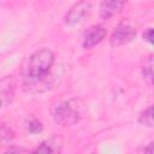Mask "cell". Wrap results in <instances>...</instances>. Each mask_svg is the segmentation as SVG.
<instances>
[{
  "label": "cell",
  "mask_w": 154,
  "mask_h": 154,
  "mask_svg": "<svg viewBox=\"0 0 154 154\" xmlns=\"http://www.w3.org/2000/svg\"><path fill=\"white\" fill-rule=\"evenodd\" d=\"M54 54L48 48H41L30 54L22 66L23 88L28 93H43L53 87L54 77L51 70Z\"/></svg>",
  "instance_id": "cell-1"
},
{
  "label": "cell",
  "mask_w": 154,
  "mask_h": 154,
  "mask_svg": "<svg viewBox=\"0 0 154 154\" xmlns=\"http://www.w3.org/2000/svg\"><path fill=\"white\" fill-rule=\"evenodd\" d=\"M52 116L54 122L63 126L73 125L81 118L79 108L77 105H75L73 100H65L57 102L52 108Z\"/></svg>",
  "instance_id": "cell-2"
},
{
  "label": "cell",
  "mask_w": 154,
  "mask_h": 154,
  "mask_svg": "<svg viewBox=\"0 0 154 154\" xmlns=\"http://www.w3.org/2000/svg\"><path fill=\"white\" fill-rule=\"evenodd\" d=\"M135 37H136V30L132 26L128 24H120L113 30L109 42L112 47H119L131 42Z\"/></svg>",
  "instance_id": "cell-3"
},
{
  "label": "cell",
  "mask_w": 154,
  "mask_h": 154,
  "mask_svg": "<svg viewBox=\"0 0 154 154\" xmlns=\"http://www.w3.org/2000/svg\"><path fill=\"white\" fill-rule=\"evenodd\" d=\"M90 8H91V5L84 0L75 4L67 12V14L65 16V23L70 26L75 25V24H78L79 22H82L84 19L85 16L89 14L90 12Z\"/></svg>",
  "instance_id": "cell-4"
},
{
  "label": "cell",
  "mask_w": 154,
  "mask_h": 154,
  "mask_svg": "<svg viewBox=\"0 0 154 154\" xmlns=\"http://www.w3.org/2000/svg\"><path fill=\"white\" fill-rule=\"evenodd\" d=\"M106 29L102 25H93L91 28H89L83 37V43L82 46L87 49L93 48L94 46L99 45L106 36Z\"/></svg>",
  "instance_id": "cell-5"
},
{
  "label": "cell",
  "mask_w": 154,
  "mask_h": 154,
  "mask_svg": "<svg viewBox=\"0 0 154 154\" xmlns=\"http://www.w3.org/2000/svg\"><path fill=\"white\" fill-rule=\"evenodd\" d=\"M14 95V81L12 76H6L0 79V108L10 103Z\"/></svg>",
  "instance_id": "cell-6"
},
{
  "label": "cell",
  "mask_w": 154,
  "mask_h": 154,
  "mask_svg": "<svg viewBox=\"0 0 154 154\" xmlns=\"http://www.w3.org/2000/svg\"><path fill=\"white\" fill-rule=\"evenodd\" d=\"M126 0H102L100 4V16L103 19H108L112 16L119 13Z\"/></svg>",
  "instance_id": "cell-7"
},
{
  "label": "cell",
  "mask_w": 154,
  "mask_h": 154,
  "mask_svg": "<svg viewBox=\"0 0 154 154\" xmlns=\"http://www.w3.org/2000/svg\"><path fill=\"white\" fill-rule=\"evenodd\" d=\"M14 138V131L13 129L7 125L1 123L0 124V146H6L8 143H11Z\"/></svg>",
  "instance_id": "cell-8"
},
{
  "label": "cell",
  "mask_w": 154,
  "mask_h": 154,
  "mask_svg": "<svg viewBox=\"0 0 154 154\" xmlns=\"http://www.w3.org/2000/svg\"><path fill=\"white\" fill-rule=\"evenodd\" d=\"M34 153H54V152H60V148L58 147V143L54 142V138H49L43 141L40 147L32 150Z\"/></svg>",
  "instance_id": "cell-9"
},
{
  "label": "cell",
  "mask_w": 154,
  "mask_h": 154,
  "mask_svg": "<svg viewBox=\"0 0 154 154\" xmlns=\"http://www.w3.org/2000/svg\"><path fill=\"white\" fill-rule=\"evenodd\" d=\"M142 76H143V79L149 85H152V82H153V58L152 55H149L144 60V64L142 66Z\"/></svg>",
  "instance_id": "cell-10"
},
{
  "label": "cell",
  "mask_w": 154,
  "mask_h": 154,
  "mask_svg": "<svg viewBox=\"0 0 154 154\" xmlns=\"http://www.w3.org/2000/svg\"><path fill=\"white\" fill-rule=\"evenodd\" d=\"M138 122L141 124L148 126V128H152L153 126V107L152 106H148V108H146L141 113V116L138 118Z\"/></svg>",
  "instance_id": "cell-11"
},
{
  "label": "cell",
  "mask_w": 154,
  "mask_h": 154,
  "mask_svg": "<svg viewBox=\"0 0 154 154\" xmlns=\"http://www.w3.org/2000/svg\"><path fill=\"white\" fill-rule=\"evenodd\" d=\"M26 129H28V131H29L30 134H38V132L42 131L43 126H42V123H41L37 118L31 117V118L26 122Z\"/></svg>",
  "instance_id": "cell-12"
},
{
  "label": "cell",
  "mask_w": 154,
  "mask_h": 154,
  "mask_svg": "<svg viewBox=\"0 0 154 154\" xmlns=\"http://www.w3.org/2000/svg\"><path fill=\"white\" fill-rule=\"evenodd\" d=\"M152 34H153V30H152V28H149L144 34H143V38L146 40V41H148L150 45L153 43V36H152Z\"/></svg>",
  "instance_id": "cell-13"
},
{
  "label": "cell",
  "mask_w": 154,
  "mask_h": 154,
  "mask_svg": "<svg viewBox=\"0 0 154 154\" xmlns=\"http://www.w3.org/2000/svg\"><path fill=\"white\" fill-rule=\"evenodd\" d=\"M138 152H144V153H149L150 154L153 152V143H149L148 147H143V148L138 149Z\"/></svg>",
  "instance_id": "cell-14"
}]
</instances>
